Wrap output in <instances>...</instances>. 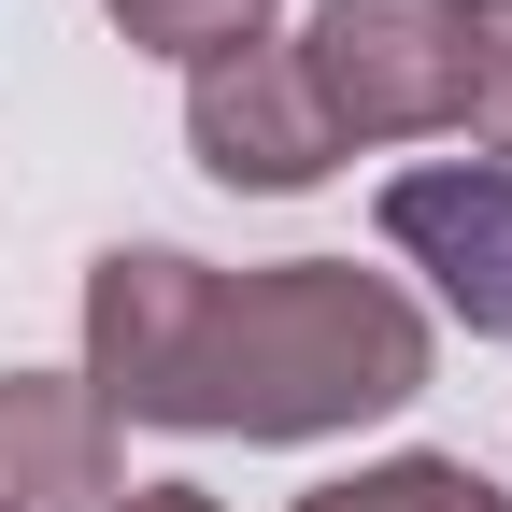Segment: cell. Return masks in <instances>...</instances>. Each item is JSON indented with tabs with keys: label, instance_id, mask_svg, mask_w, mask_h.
I'll use <instances>...</instances> for the list:
<instances>
[{
	"label": "cell",
	"instance_id": "cell-1",
	"mask_svg": "<svg viewBox=\"0 0 512 512\" xmlns=\"http://www.w3.org/2000/svg\"><path fill=\"white\" fill-rule=\"evenodd\" d=\"M427 384V313L356 256L214 271L185 242H114L86 271V399L128 427L328 441Z\"/></svg>",
	"mask_w": 512,
	"mask_h": 512
},
{
	"label": "cell",
	"instance_id": "cell-2",
	"mask_svg": "<svg viewBox=\"0 0 512 512\" xmlns=\"http://www.w3.org/2000/svg\"><path fill=\"white\" fill-rule=\"evenodd\" d=\"M299 86L342 157L470 128V0H328L299 29Z\"/></svg>",
	"mask_w": 512,
	"mask_h": 512
},
{
	"label": "cell",
	"instance_id": "cell-3",
	"mask_svg": "<svg viewBox=\"0 0 512 512\" xmlns=\"http://www.w3.org/2000/svg\"><path fill=\"white\" fill-rule=\"evenodd\" d=\"M185 143H200L214 185H256V200H299V185L342 171L328 114H313V86H299V43H228V57H200Z\"/></svg>",
	"mask_w": 512,
	"mask_h": 512
},
{
	"label": "cell",
	"instance_id": "cell-4",
	"mask_svg": "<svg viewBox=\"0 0 512 512\" xmlns=\"http://www.w3.org/2000/svg\"><path fill=\"white\" fill-rule=\"evenodd\" d=\"M384 242L441 285L470 342H512V157H427L384 185Z\"/></svg>",
	"mask_w": 512,
	"mask_h": 512
},
{
	"label": "cell",
	"instance_id": "cell-5",
	"mask_svg": "<svg viewBox=\"0 0 512 512\" xmlns=\"http://www.w3.org/2000/svg\"><path fill=\"white\" fill-rule=\"evenodd\" d=\"M0 498L15 512H114V413L86 370H0Z\"/></svg>",
	"mask_w": 512,
	"mask_h": 512
},
{
	"label": "cell",
	"instance_id": "cell-6",
	"mask_svg": "<svg viewBox=\"0 0 512 512\" xmlns=\"http://www.w3.org/2000/svg\"><path fill=\"white\" fill-rule=\"evenodd\" d=\"M299 512H512L470 456H384V470H356V484H313Z\"/></svg>",
	"mask_w": 512,
	"mask_h": 512
},
{
	"label": "cell",
	"instance_id": "cell-7",
	"mask_svg": "<svg viewBox=\"0 0 512 512\" xmlns=\"http://www.w3.org/2000/svg\"><path fill=\"white\" fill-rule=\"evenodd\" d=\"M100 15L143 43V57H228V43H271V0H100Z\"/></svg>",
	"mask_w": 512,
	"mask_h": 512
},
{
	"label": "cell",
	"instance_id": "cell-8",
	"mask_svg": "<svg viewBox=\"0 0 512 512\" xmlns=\"http://www.w3.org/2000/svg\"><path fill=\"white\" fill-rule=\"evenodd\" d=\"M470 143L512 157V0H470Z\"/></svg>",
	"mask_w": 512,
	"mask_h": 512
},
{
	"label": "cell",
	"instance_id": "cell-9",
	"mask_svg": "<svg viewBox=\"0 0 512 512\" xmlns=\"http://www.w3.org/2000/svg\"><path fill=\"white\" fill-rule=\"evenodd\" d=\"M114 512H214V498H200V484H128Z\"/></svg>",
	"mask_w": 512,
	"mask_h": 512
},
{
	"label": "cell",
	"instance_id": "cell-10",
	"mask_svg": "<svg viewBox=\"0 0 512 512\" xmlns=\"http://www.w3.org/2000/svg\"><path fill=\"white\" fill-rule=\"evenodd\" d=\"M0 512H15V498H0Z\"/></svg>",
	"mask_w": 512,
	"mask_h": 512
}]
</instances>
